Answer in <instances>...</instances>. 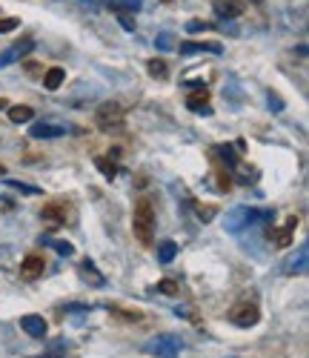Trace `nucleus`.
<instances>
[{
    "instance_id": "nucleus-17",
    "label": "nucleus",
    "mask_w": 309,
    "mask_h": 358,
    "mask_svg": "<svg viewBox=\"0 0 309 358\" xmlns=\"http://www.w3.org/2000/svg\"><path fill=\"white\" fill-rule=\"evenodd\" d=\"M109 3L115 6V9H121V6H129V9H138V6H140V0H109Z\"/></svg>"
},
{
    "instance_id": "nucleus-15",
    "label": "nucleus",
    "mask_w": 309,
    "mask_h": 358,
    "mask_svg": "<svg viewBox=\"0 0 309 358\" xmlns=\"http://www.w3.org/2000/svg\"><path fill=\"white\" fill-rule=\"evenodd\" d=\"M149 75L166 77V63H164V60H149Z\"/></svg>"
},
{
    "instance_id": "nucleus-14",
    "label": "nucleus",
    "mask_w": 309,
    "mask_h": 358,
    "mask_svg": "<svg viewBox=\"0 0 309 358\" xmlns=\"http://www.w3.org/2000/svg\"><path fill=\"white\" fill-rule=\"evenodd\" d=\"M195 49H209V52H221L218 43H181V52H195Z\"/></svg>"
},
{
    "instance_id": "nucleus-7",
    "label": "nucleus",
    "mask_w": 309,
    "mask_h": 358,
    "mask_svg": "<svg viewBox=\"0 0 309 358\" xmlns=\"http://www.w3.org/2000/svg\"><path fill=\"white\" fill-rule=\"evenodd\" d=\"M21 327H23L26 335H32V338H43V335H46V321H43V315H23V318H21Z\"/></svg>"
},
{
    "instance_id": "nucleus-16",
    "label": "nucleus",
    "mask_w": 309,
    "mask_h": 358,
    "mask_svg": "<svg viewBox=\"0 0 309 358\" xmlns=\"http://www.w3.org/2000/svg\"><path fill=\"white\" fill-rule=\"evenodd\" d=\"M158 289L164 292V296H175V292H177V284L166 278V281H160V284H158Z\"/></svg>"
},
{
    "instance_id": "nucleus-13",
    "label": "nucleus",
    "mask_w": 309,
    "mask_h": 358,
    "mask_svg": "<svg viewBox=\"0 0 309 358\" xmlns=\"http://www.w3.org/2000/svg\"><path fill=\"white\" fill-rule=\"evenodd\" d=\"M95 167L97 169H101L106 178H115V172H118V167L115 164H112V160L109 158H95Z\"/></svg>"
},
{
    "instance_id": "nucleus-5",
    "label": "nucleus",
    "mask_w": 309,
    "mask_h": 358,
    "mask_svg": "<svg viewBox=\"0 0 309 358\" xmlns=\"http://www.w3.org/2000/svg\"><path fill=\"white\" fill-rule=\"evenodd\" d=\"M212 9H215V14H221V18H226V21H235L243 14L240 0H212Z\"/></svg>"
},
{
    "instance_id": "nucleus-18",
    "label": "nucleus",
    "mask_w": 309,
    "mask_h": 358,
    "mask_svg": "<svg viewBox=\"0 0 309 358\" xmlns=\"http://www.w3.org/2000/svg\"><path fill=\"white\" fill-rule=\"evenodd\" d=\"M14 26H18V21H14V18H6V21H0V32H12Z\"/></svg>"
},
{
    "instance_id": "nucleus-20",
    "label": "nucleus",
    "mask_w": 309,
    "mask_h": 358,
    "mask_svg": "<svg viewBox=\"0 0 309 358\" xmlns=\"http://www.w3.org/2000/svg\"><path fill=\"white\" fill-rule=\"evenodd\" d=\"M0 175H6V167H3V164H0Z\"/></svg>"
},
{
    "instance_id": "nucleus-8",
    "label": "nucleus",
    "mask_w": 309,
    "mask_h": 358,
    "mask_svg": "<svg viewBox=\"0 0 309 358\" xmlns=\"http://www.w3.org/2000/svg\"><path fill=\"white\" fill-rule=\"evenodd\" d=\"M209 92L206 89H201V92H192L189 97H186V106L192 109V112H206V115H209Z\"/></svg>"
},
{
    "instance_id": "nucleus-4",
    "label": "nucleus",
    "mask_w": 309,
    "mask_h": 358,
    "mask_svg": "<svg viewBox=\"0 0 309 358\" xmlns=\"http://www.w3.org/2000/svg\"><path fill=\"white\" fill-rule=\"evenodd\" d=\"M40 218L43 221H52V224H72V206L66 201H52L40 209Z\"/></svg>"
},
{
    "instance_id": "nucleus-2",
    "label": "nucleus",
    "mask_w": 309,
    "mask_h": 358,
    "mask_svg": "<svg viewBox=\"0 0 309 358\" xmlns=\"http://www.w3.org/2000/svg\"><path fill=\"white\" fill-rule=\"evenodd\" d=\"M258 318H261V310H258L255 301H240L230 310V321L238 327H252V324H258Z\"/></svg>"
},
{
    "instance_id": "nucleus-9",
    "label": "nucleus",
    "mask_w": 309,
    "mask_h": 358,
    "mask_svg": "<svg viewBox=\"0 0 309 358\" xmlns=\"http://www.w3.org/2000/svg\"><path fill=\"white\" fill-rule=\"evenodd\" d=\"M63 129L60 126H52V123H35L32 126V138H60Z\"/></svg>"
},
{
    "instance_id": "nucleus-3",
    "label": "nucleus",
    "mask_w": 309,
    "mask_h": 358,
    "mask_svg": "<svg viewBox=\"0 0 309 358\" xmlns=\"http://www.w3.org/2000/svg\"><path fill=\"white\" fill-rule=\"evenodd\" d=\"M123 106L121 104H103V106H97V115H95V121H97V126L101 129H121L123 126Z\"/></svg>"
},
{
    "instance_id": "nucleus-6",
    "label": "nucleus",
    "mask_w": 309,
    "mask_h": 358,
    "mask_svg": "<svg viewBox=\"0 0 309 358\" xmlns=\"http://www.w3.org/2000/svg\"><path fill=\"white\" fill-rule=\"evenodd\" d=\"M43 270H46V261H43L40 255H26L23 264H21V275H23V278H29V281L40 278Z\"/></svg>"
},
{
    "instance_id": "nucleus-10",
    "label": "nucleus",
    "mask_w": 309,
    "mask_h": 358,
    "mask_svg": "<svg viewBox=\"0 0 309 358\" xmlns=\"http://www.w3.org/2000/svg\"><path fill=\"white\" fill-rule=\"evenodd\" d=\"M32 115H35V112H32V106H12L9 109V121L12 123H26V121H32Z\"/></svg>"
},
{
    "instance_id": "nucleus-19",
    "label": "nucleus",
    "mask_w": 309,
    "mask_h": 358,
    "mask_svg": "<svg viewBox=\"0 0 309 358\" xmlns=\"http://www.w3.org/2000/svg\"><path fill=\"white\" fill-rule=\"evenodd\" d=\"M55 250H58V252H66V255H72V247H69V243H63V241H58V243H55Z\"/></svg>"
},
{
    "instance_id": "nucleus-21",
    "label": "nucleus",
    "mask_w": 309,
    "mask_h": 358,
    "mask_svg": "<svg viewBox=\"0 0 309 358\" xmlns=\"http://www.w3.org/2000/svg\"><path fill=\"white\" fill-rule=\"evenodd\" d=\"M164 3H169V0H164Z\"/></svg>"
},
{
    "instance_id": "nucleus-1",
    "label": "nucleus",
    "mask_w": 309,
    "mask_h": 358,
    "mask_svg": "<svg viewBox=\"0 0 309 358\" xmlns=\"http://www.w3.org/2000/svg\"><path fill=\"white\" fill-rule=\"evenodd\" d=\"M152 226H155V206L149 198H138L135 215H132V230L140 238V243H152Z\"/></svg>"
},
{
    "instance_id": "nucleus-12",
    "label": "nucleus",
    "mask_w": 309,
    "mask_h": 358,
    "mask_svg": "<svg viewBox=\"0 0 309 358\" xmlns=\"http://www.w3.org/2000/svg\"><path fill=\"white\" fill-rule=\"evenodd\" d=\"M63 77H66V72H63L60 67H55V69H49V72H46L43 84H46V89H58V86L63 84Z\"/></svg>"
},
{
    "instance_id": "nucleus-11",
    "label": "nucleus",
    "mask_w": 309,
    "mask_h": 358,
    "mask_svg": "<svg viewBox=\"0 0 309 358\" xmlns=\"http://www.w3.org/2000/svg\"><path fill=\"white\" fill-rule=\"evenodd\" d=\"M175 255H177V243L175 241H164V243H160V250H158V261L160 264H169Z\"/></svg>"
}]
</instances>
